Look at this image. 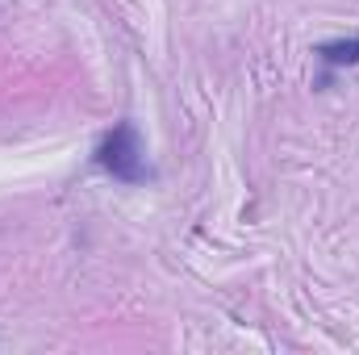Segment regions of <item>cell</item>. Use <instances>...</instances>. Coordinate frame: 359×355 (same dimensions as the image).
Returning a JSON list of instances; mask_svg holds the SVG:
<instances>
[{"label": "cell", "mask_w": 359, "mask_h": 355, "mask_svg": "<svg viewBox=\"0 0 359 355\" xmlns=\"http://www.w3.org/2000/svg\"><path fill=\"white\" fill-rule=\"evenodd\" d=\"M318 55H322V63H330V67L359 63V38H347V42H322Z\"/></svg>", "instance_id": "cell-2"}, {"label": "cell", "mask_w": 359, "mask_h": 355, "mask_svg": "<svg viewBox=\"0 0 359 355\" xmlns=\"http://www.w3.org/2000/svg\"><path fill=\"white\" fill-rule=\"evenodd\" d=\"M96 168L109 172L113 180H121V184H147V180L155 176L151 163H147V142H142V134H138L134 121H117V126L100 138V147H96Z\"/></svg>", "instance_id": "cell-1"}]
</instances>
